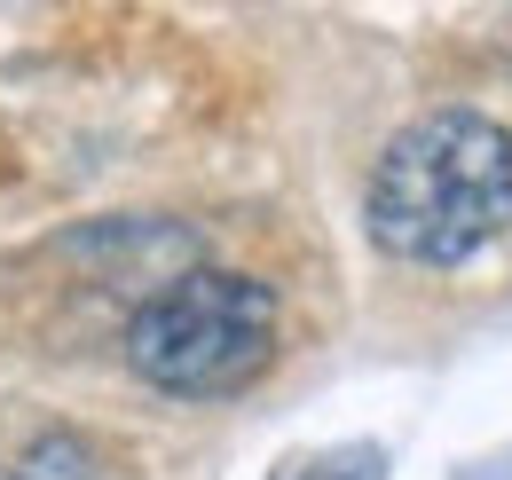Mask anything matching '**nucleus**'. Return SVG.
Listing matches in <instances>:
<instances>
[{"label":"nucleus","instance_id":"1","mask_svg":"<svg viewBox=\"0 0 512 480\" xmlns=\"http://www.w3.org/2000/svg\"><path fill=\"white\" fill-rule=\"evenodd\" d=\"M371 244L410 268H457L512 229V134L489 111H426L379 150L363 197Z\"/></svg>","mask_w":512,"mask_h":480},{"label":"nucleus","instance_id":"4","mask_svg":"<svg viewBox=\"0 0 512 480\" xmlns=\"http://www.w3.org/2000/svg\"><path fill=\"white\" fill-rule=\"evenodd\" d=\"M276 480H386V449L379 441H339V449H308L292 457Z\"/></svg>","mask_w":512,"mask_h":480},{"label":"nucleus","instance_id":"3","mask_svg":"<svg viewBox=\"0 0 512 480\" xmlns=\"http://www.w3.org/2000/svg\"><path fill=\"white\" fill-rule=\"evenodd\" d=\"M8 480H111V473H103V457H95L79 433H40V441L8 465Z\"/></svg>","mask_w":512,"mask_h":480},{"label":"nucleus","instance_id":"2","mask_svg":"<svg viewBox=\"0 0 512 480\" xmlns=\"http://www.w3.org/2000/svg\"><path fill=\"white\" fill-rule=\"evenodd\" d=\"M276 355V292L245 268H182L127 315V362L142 386L221 402Z\"/></svg>","mask_w":512,"mask_h":480}]
</instances>
